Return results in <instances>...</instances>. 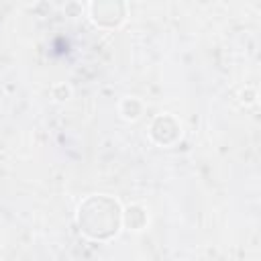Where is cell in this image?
<instances>
[{
  "instance_id": "6da1fadb",
  "label": "cell",
  "mask_w": 261,
  "mask_h": 261,
  "mask_svg": "<svg viewBox=\"0 0 261 261\" xmlns=\"http://www.w3.org/2000/svg\"><path fill=\"white\" fill-rule=\"evenodd\" d=\"M122 222L130 230H143L147 224V212L141 206H130L126 212H122Z\"/></svg>"
},
{
  "instance_id": "7a4b0ae2",
  "label": "cell",
  "mask_w": 261,
  "mask_h": 261,
  "mask_svg": "<svg viewBox=\"0 0 261 261\" xmlns=\"http://www.w3.org/2000/svg\"><path fill=\"white\" fill-rule=\"evenodd\" d=\"M120 114L124 120H137L143 114V102L137 98H124L120 102Z\"/></svg>"
}]
</instances>
